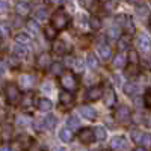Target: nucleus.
<instances>
[{
	"label": "nucleus",
	"instance_id": "4",
	"mask_svg": "<svg viewBox=\"0 0 151 151\" xmlns=\"http://www.w3.org/2000/svg\"><path fill=\"white\" fill-rule=\"evenodd\" d=\"M113 116H115L116 122H119L122 125H129L132 122V110L127 106H119V107H116Z\"/></svg>",
	"mask_w": 151,
	"mask_h": 151
},
{
	"label": "nucleus",
	"instance_id": "39",
	"mask_svg": "<svg viewBox=\"0 0 151 151\" xmlns=\"http://www.w3.org/2000/svg\"><path fill=\"white\" fill-rule=\"evenodd\" d=\"M36 18H38V20H44V18H47V11H45V8H41V9H38V11H36Z\"/></svg>",
	"mask_w": 151,
	"mask_h": 151
},
{
	"label": "nucleus",
	"instance_id": "7",
	"mask_svg": "<svg viewBox=\"0 0 151 151\" xmlns=\"http://www.w3.org/2000/svg\"><path fill=\"white\" fill-rule=\"evenodd\" d=\"M103 86H100V85H94L91 86L89 89L86 91V100L88 101H97V100H100L103 97Z\"/></svg>",
	"mask_w": 151,
	"mask_h": 151
},
{
	"label": "nucleus",
	"instance_id": "11",
	"mask_svg": "<svg viewBox=\"0 0 151 151\" xmlns=\"http://www.w3.org/2000/svg\"><path fill=\"white\" fill-rule=\"evenodd\" d=\"M79 113L88 121H94L97 118V110L92 107V106H88V104H83L79 107Z\"/></svg>",
	"mask_w": 151,
	"mask_h": 151
},
{
	"label": "nucleus",
	"instance_id": "27",
	"mask_svg": "<svg viewBox=\"0 0 151 151\" xmlns=\"http://www.w3.org/2000/svg\"><path fill=\"white\" fill-rule=\"evenodd\" d=\"M0 137H2L3 141H9L12 137V127L8 124H3L0 125Z\"/></svg>",
	"mask_w": 151,
	"mask_h": 151
},
{
	"label": "nucleus",
	"instance_id": "23",
	"mask_svg": "<svg viewBox=\"0 0 151 151\" xmlns=\"http://www.w3.org/2000/svg\"><path fill=\"white\" fill-rule=\"evenodd\" d=\"M130 136H132V139H133V142H134V144L142 145L144 137H145V133H144L142 130H139V129H133V130L130 132Z\"/></svg>",
	"mask_w": 151,
	"mask_h": 151
},
{
	"label": "nucleus",
	"instance_id": "21",
	"mask_svg": "<svg viewBox=\"0 0 151 151\" xmlns=\"http://www.w3.org/2000/svg\"><path fill=\"white\" fill-rule=\"evenodd\" d=\"M122 91H124L125 94H127V95L133 97V95H136V94H137V85H136L134 82L129 80V82H125V83L122 85Z\"/></svg>",
	"mask_w": 151,
	"mask_h": 151
},
{
	"label": "nucleus",
	"instance_id": "47",
	"mask_svg": "<svg viewBox=\"0 0 151 151\" xmlns=\"http://www.w3.org/2000/svg\"><path fill=\"white\" fill-rule=\"evenodd\" d=\"M148 122H150V125H151V118H150V119H148Z\"/></svg>",
	"mask_w": 151,
	"mask_h": 151
},
{
	"label": "nucleus",
	"instance_id": "25",
	"mask_svg": "<svg viewBox=\"0 0 151 151\" xmlns=\"http://www.w3.org/2000/svg\"><path fill=\"white\" fill-rule=\"evenodd\" d=\"M85 65H86V62H83L82 58H73V64H71L73 71H76V73H79V74H80V73H83Z\"/></svg>",
	"mask_w": 151,
	"mask_h": 151
},
{
	"label": "nucleus",
	"instance_id": "48",
	"mask_svg": "<svg viewBox=\"0 0 151 151\" xmlns=\"http://www.w3.org/2000/svg\"><path fill=\"white\" fill-rule=\"evenodd\" d=\"M148 3H150V6H151V0H148Z\"/></svg>",
	"mask_w": 151,
	"mask_h": 151
},
{
	"label": "nucleus",
	"instance_id": "44",
	"mask_svg": "<svg viewBox=\"0 0 151 151\" xmlns=\"http://www.w3.org/2000/svg\"><path fill=\"white\" fill-rule=\"evenodd\" d=\"M50 2H52V3H59L60 0H50Z\"/></svg>",
	"mask_w": 151,
	"mask_h": 151
},
{
	"label": "nucleus",
	"instance_id": "31",
	"mask_svg": "<svg viewBox=\"0 0 151 151\" xmlns=\"http://www.w3.org/2000/svg\"><path fill=\"white\" fill-rule=\"evenodd\" d=\"M15 11H17V14H20V15H26V14L30 12V8H29V5L26 2H20V3L15 5Z\"/></svg>",
	"mask_w": 151,
	"mask_h": 151
},
{
	"label": "nucleus",
	"instance_id": "20",
	"mask_svg": "<svg viewBox=\"0 0 151 151\" xmlns=\"http://www.w3.org/2000/svg\"><path fill=\"white\" fill-rule=\"evenodd\" d=\"M59 139L62 141V142H65V144H68V142H71L73 139H74V133H73V130L68 127H64V129H60V132H59Z\"/></svg>",
	"mask_w": 151,
	"mask_h": 151
},
{
	"label": "nucleus",
	"instance_id": "35",
	"mask_svg": "<svg viewBox=\"0 0 151 151\" xmlns=\"http://www.w3.org/2000/svg\"><path fill=\"white\" fill-rule=\"evenodd\" d=\"M33 82H35V79L32 77L30 74H24V76H21V79H20V83H21L24 88H30V86H33Z\"/></svg>",
	"mask_w": 151,
	"mask_h": 151
},
{
	"label": "nucleus",
	"instance_id": "38",
	"mask_svg": "<svg viewBox=\"0 0 151 151\" xmlns=\"http://www.w3.org/2000/svg\"><path fill=\"white\" fill-rule=\"evenodd\" d=\"M27 27H29V30H30V32H33V33H36L38 30H40V26H38V23H36V21H33V20L27 21Z\"/></svg>",
	"mask_w": 151,
	"mask_h": 151
},
{
	"label": "nucleus",
	"instance_id": "33",
	"mask_svg": "<svg viewBox=\"0 0 151 151\" xmlns=\"http://www.w3.org/2000/svg\"><path fill=\"white\" fill-rule=\"evenodd\" d=\"M127 60L130 62L132 65H137V64H139V53H137L136 50L130 48V50H129V56H127Z\"/></svg>",
	"mask_w": 151,
	"mask_h": 151
},
{
	"label": "nucleus",
	"instance_id": "2",
	"mask_svg": "<svg viewBox=\"0 0 151 151\" xmlns=\"http://www.w3.org/2000/svg\"><path fill=\"white\" fill-rule=\"evenodd\" d=\"M59 83L60 86L64 88V91H70V92H74L79 86V80L76 77V74L71 73V71H64L60 76H59Z\"/></svg>",
	"mask_w": 151,
	"mask_h": 151
},
{
	"label": "nucleus",
	"instance_id": "37",
	"mask_svg": "<svg viewBox=\"0 0 151 151\" xmlns=\"http://www.w3.org/2000/svg\"><path fill=\"white\" fill-rule=\"evenodd\" d=\"M68 127L70 129H77V127H80V121H79V118L76 116V115H71L70 118H68Z\"/></svg>",
	"mask_w": 151,
	"mask_h": 151
},
{
	"label": "nucleus",
	"instance_id": "13",
	"mask_svg": "<svg viewBox=\"0 0 151 151\" xmlns=\"http://www.w3.org/2000/svg\"><path fill=\"white\" fill-rule=\"evenodd\" d=\"M101 98L104 100V104H106V106H109V107L115 106V103H116V95H115L113 88L107 86L106 89L103 91V97H101Z\"/></svg>",
	"mask_w": 151,
	"mask_h": 151
},
{
	"label": "nucleus",
	"instance_id": "30",
	"mask_svg": "<svg viewBox=\"0 0 151 151\" xmlns=\"http://www.w3.org/2000/svg\"><path fill=\"white\" fill-rule=\"evenodd\" d=\"M86 65H88V68H92V70H95L98 67V59H97V56L94 53H88L86 55Z\"/></svg>",
	"mask_w": 151,
	"mask_h": 151
},
{
	"label": "nucleus",
	"instance_id": "32",
	"mask_svg": "<svg viewBox=\"0 0 151 151\" xmlns=\"http://www.w3.org/2000/svg\"><path fill=\"white\" fill-rule=\"evenodd\" d=\"M50 71H52V74L60 76L62 73H64V64H62V62H52V65H50Z\"/></svg>",
	"mask_w": 151,
	"mask_h": 151
},
{
	"label": "nucleus",
	"instance_id": "43",
	"mask_svg": "<svg viewBox=\"0 0 151 151\" xmlns=\"http://www.w3.org/2000/svg\"><path fill=\"white\" fill-rule=\"evenodd\" d=\"M0 151H11L8 147H3V148H0Z\"/></svg>",
	"mask_w": 151,
	"mask_h": 151
},
{
	"label": "nucleus",
	"instance_id": "40",
	"mask_svg": "<svg viewBox=\"0 0 151 151\" xmlns=\"http://www.w3.org/2000/svg\"><path fill=\"white\" fill-rule=\"evenodd\" d=\"M144 103H145V106L148 107V109H151V89L145 94V98H144Z\"/></svg>",
	"mask_w": 151,
	"mask_h": 151
},
{
	"label": "nucleus",
	"instance_id": "22",
	"mask_svg": "<svg viewBox=\"0 0 151 151\" xmlns=\"http://www.w3.org/2000/svg\"><path fill=\"white\" fill-rule=\"evenodd\" d=\"M58 29L55 27V26H52V24H47V26L44 27V35H45V38L47 40H50V41H55L56 38H58Z\"/></svg>",
	"mask_w": 151,
	"mask_h": 151
},
{
	"label": "nucleus",
	"instance_id": "12",
	"mask_svg": "<svg viewBox=\"0 0 151 151\" xmlns=\"http://www.w3.org/2000/svg\"><path fill=\"white\" fill-rule=\"evenodd\" d=\"M77 137L80 139V142L83 144H92L95 141V134H94V130L92 129H82L77 134Z\"/></svg>",
	"mask_w": 151,
	"mask_h": 151
},
{
	"label": "nucleus",
	"instance_id": "45",
	"mask_svg": "<svg viewBox=\"0 0 151 151\" xmlns=\"http://www.w3.org/2000/svg\"><path fill=\"white\" fill-rule=\"evenodd\" d=\"M130 2H133V3H136V2H139V0H130Z\"/></svg>",
	"mask_w": 151,
	"mask_h": 151
},
{
	"label": "nucleus",
	"instance_id": "6",
	"mask_svg": "<svg viewBox=\"0 0 151 151\" xmlns=\"http://www.w3.org/2000/svg\"><path fill=\"white\" fill-rule=\"evenodd\" d=\"M70 50H71V45L65 41V40H56L53 41V52L56 53V55H64V56H67L68 53H70Z\"/></svg>",
	"mask_w": 151,
	"mask_h": 151
},
{
	"label": "nucleus",
	"instance_id": "19",
	"mask_svg": "<svg viewBox=\"0 0 151 151\" xmlns=\"http://www.w3.org/2000/svg\"><path fill=\"white\" fill-rule=\"evenodd\" d=\"M127 58H125L122 53H118V55H115V58H113V60H112V65H113V68H118V70H122V68H125L127 67Z\"/></svg>",
	"mask_w": 151,
	"mask_h": 151
},
{
	"label": "nucleus",
	"instance_id": "10",
	"mask_svg": "<svg viewBox=\"0 0 151 151\" xmlns=\"http://www.w3.org/2000/svg\"><path fill=\"white\" fill-rule=\"evenodd\" d=\"M134 14H136L137 18L142 20L144 23L151 21V12H150V9H148L147 5H137V6H136V11H134Z\"/></svg>",
	"mask_w": 151,
	"mask_h": 151
},
{
	"label": "nucleus",
	"instance_id": "16",
	"mask_svg": "<svg viewBox=\"0 0 151 151\" xmlns=\"http://www.w3.org/2000/svg\"><path fill=\"white\" fill-rule=\"evenodd\" d=\"M59 100H60V104L64 107H71L74 104V95L70 91H62L59 95Z\"/></svg>",
	"mask_w": 151,
	"mask_h": 151
},
{
	"label": "nucleus",
	"instance_id": "41",
	"mask_svg": "<svg viewBox=\"0 0 151 151\" xmlns=\"http://www.w3.org/2000/svg\"><path fill=\"white\" fill-rule=\"evenodd\" d=\"M33 104V98L29 95V97H26V98H23V106L24 107H30Z\"/></svg>",
	"mask_w": 151,
	"mask_h": 151
},
{
	"label": "nucleus",
	"instance_id": "17",
	"mask_svg": "<svg viewBox=\"0 0 151 151\" xmlns=\"http://www.w3.org/2000/svg\"><path fill=\"white\" fill-rule=\"evenodd\" d=\"M55 125H56V118H55L53 115H48L45 119L40 121V124H38V129H41V130H44V129H47V130H53V129H55Z\"/></svg>",
	"mask_w": 151,
	"mask_h": 151
},
{
	"label": "nucleus",
	"instance_id": "36",
	"mask_svg": "<svg viewBox=\"0 0 151 151\" xmlns=\"http://www.w3.org/2000/svg\"><path fill=\"white\" fill-rule=\"evenodd\" d=\"M15 41H17V44H20V45H27V44L30 42V36H29L27 33H20V35L15 36Z\"/></svg>",
	"mask_w": 151,
	"mask_h": 151
},
{
	"label": "nucleus",
	"instance_id": "42",
	"mask_svg": "<svg viewBox=\"0 0 151 151\" xmlns=\"http://www.w3.org/2000/svg\"><path fill=\"white\" fill-rule=\"evenodd\" d=\"M133 151H148V150H147L145 147H142V145H139V147H136V148H134Z\"/></svg>",
	"mask_w": 151,
	"mask_h": 151
},
{
	"label": "nucleus",
	"instance_id": "34",
	"mask_svg": "<svg viewBox=\"0 0 151 151\" xmlns=\"http://www.w3.org/2000/svg\"><path fill=\"white\" fill-rule=\"evenodd\" d=\"M89 27L94 29V30L100 29L101 27V18H100L98 15H91L89 17Z\"/></svg>",
	"mask_w": 151,
	"mask_h": 151
},
{
	"label": "nucleus",
	"instance_id": "15",
	"mask_svg": "<svg viewBox=\"0 0 151 151\" xmlns=\"http://www.w3.org/2000/svg\"><path fill=\"white\" fill-rule=\"evenodd\" d=\"M115 20H116V23H118V26L132 30L133 21H132V17H130V15H127V14H119V15L115 17Z\"/></svg>",
	"mask_w": 151,
	"mask_h": 151
},
{
	"label": "nucleus",
	"instance_id": "14",
	"mask_svg": "<svg viewBox=\"0 0 151 151\" xmlns=\"http://www.w3.org/2000/svg\"><path fill=\"white\" fill-rule=\"evenodd\" d=\"M132 48V38L130 35H121L119 40H118V50L122 53V52H129Z\"/></svg>",
	"mask_w": 151,
	"mask_h": 151
},
{
	"label": "nucleus",
	"instance_id": "3",
	"mask_svg": "<svg viewBox=\"0 0 151 151\" xmlns=\"http://www.w3.org/2000/svg\"><path fill=\"white\" fill-rule=\"evenodd\" d=\"M5 97L9 104H17L21 100V92L18 89V86L14 83H8L5 86Z\"/></svg>",
	"mask_w": 151,
	"mask_h": 151
},
{
	"label": "nucleus",
	"instance_id": "5",
	"mask_svg": "<svg viewBox=\"0 0 151 151\" xmlns=\"http://www.w3.org/2000/svg\"><path fill=\"white\" fill-rule=\"evenodd\" d=\"M136 45L142 53H150L151 52V36L145 32H141L139 35H137Z\"/></svg>",
	"mask_w": 151,
	"mask_h": 151
},
{
	"label": "nucleus",
	"instance_id": "8",
	"mask_svg": "<svg viewBox=\"0 0 151 151\" xmlns=\"http://www.w3.org/2000/svg\"><path fill=\"white\" fill-rule=\"evenodd\" d=\"M110 147H112L113 151H125L129 144H127V139H125L124 136H115V137H112V141H110Z\"/></svg>",
	"mask_w": 151,
	"mask_h": 151
},
{
	"label": "nucleus",
	"instance_id": "29",
	"mask_svg": "<svg viewBox=\"0 0 151 151\" xmlns=\"http://www.w3.org/2000/svg\"><path fill=\"white\" fill-rule=\"evenodd\" d=\"M101 8L110 14V12H113L118 8V2H116V0H104V2L101 3Z\"/></svg>",
	"mask_w": 151,
	"mask_h": 151
},
{
	"label": "nucleus",
	"instance_id": "46",
	"mask_svg": "<svg viewBox=\"0 0 151 151\" xmlns=\"http://www.w3.org/2000/svg\"><path fill=\"white\" fill-rule=\"evenodd\" d=\"M103 151H112V148H110V150H109V148H106V150H103Z\"/></svg>",
	"mask_w": 151,
	"mask_h": 151
},
{
	"label": "nucleus",
	"instance_id": "1",
	"mask_svg": "<svg viewBox=\"0 0 151 151\" xmlns=\"http://www.w3.org/2000/svg\"><path fill=\"white\" fill-rule=\"evenodd\" d=\"M70 23H71V18L70 15L67 14V11L64 8H59L53 12V15L52 18H50V24L52 26H55L58 30H64L70 26Z\"/></svg>",
	"mask_w": 151,
	"mask_h": 151
},
{
	"label": "nucleus",
	"instance_id": "26",
	"mask_svg": "<svg viewBox=\"0 0 151 151\" xmlns=\"http://www.w3.org/2000/svg\"><path fill=\"white\" fill-rule=\"evenodd\" d=\"M94 134H95V139L100 141V142L107 139V132H106V129L103 127V125H97V127L94 129Z\"/></svg>",
	"mask_w": 151,
	"mask_h": 151
},
{
	"label": "nucleus",
	"instance_id": "9",
	"mask_svg": "<svg viewBox=\"0 0 151 151\" xmlns=\"http://www.w3.org/2000/svg\"><path fill=\"white\" fill-rule=\"evenodd\" d=\"M97 53H98V56L101 58L103 60H109L110 58H112V47L107 44V42H100L98 45H97Z\"/></svg>",
	"mask_w": 151,
	"mask_h": 151
},
{
	"label": "nucleus",
	"instance_id": "49",
	"mask_svg": "<svg viewBox=\"0 0 151 151\" xmlns=\"http://www.w3.org/2000/svg\"><path fill=\"white\" fill-rule=\"evenodd\" d=\"M150 68H151V60H150Z\"/></svg>",
	"mask_w": 151,
	"mask_h": 151
},
{
	"label": "nucleus",
	"instance_id": "24",
	"mask_svg": "<svg viewBox=\"0 0 151 151\" xmlns=\"http://www.w3.org/2000/svg\"><path fill=\"white\" fill-rule=\"evenodd\" d=\"M50 65H52V59H50L48 53H41L38 56V67L40 68H47Z\"/></svg>",
	"mask_w": 151,
	"mask_h": 151
},
{
	"label": "nucleus",
	"instance_id": "28",
	"mask_svg": "<svg viewBox=\"0 0 151 151\" xmlns=\"http://www.w3.org/2000/svg\"><path fill=\"white\" fill-rule=\"evenodd\" d=\"M121 33H122V29H121V27L112 26V27H109V30H107V38H109V40H119Z\"/></svg>",
	"mask_w": 151,
	"mask_h": 151
},
{
	"label": "nucleus",
	"instance_id": "18",
	"mask_svg": "<svg viewBox=\"0 0 151 151\" xmlns=\"http://www.w3.org/2000/svg\"><path fill=\"white\" fill-rule=\"evenodd\" d=\"M36 107H38V110H41V112H48V110H52L53 103H52V100L42 97V98L36 100Z\"/></svg>",
	"mask_w": 151,
	"mask_h": 151
}]
</instances>
